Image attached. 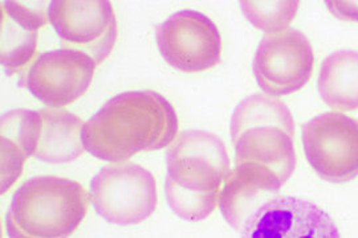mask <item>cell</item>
<instances>
[{
    "mask_svg": "<svg viewBox=\"0 0 358 238\" xmlns=\"http://www.w3.org/2000/svg\"><path fill=\"white\" fill-rule=\"evenodd\" d=\"M171 103L153 90L117 94L85 122L83 143L94 158L124 163L142 151L162 150L178 134Z\"/></svg>",
    "mask_w": 358,
    "mask_h": 238,
    "instance_id": "6da1fadb",
    "label": "cell"
},
{
    "mask_svg": "<svg viewBox=\"0 0 358 238\" xmlns=\"http://www.w3.org/2000/svg\"><path fill=\"white\" fill-rule=\"evenodd\" d=\"M165 183L171 211L186 221H201L213 214L231 172L224 142L213 133L183 131L166 154Z\"/></svg>",
    "mask_w": 358,
    "mask_h": 238,
    "instance_id": "7a4b0ae2",
    "label": "cell"
},
{
    "mask_svg": "<svg viewBox=\"0 0 358 238\" xmlns=\"http://www.w3.org/2000/svg\"><path fill=\"white\" fill-rule=\"evenodd\" d=\"M235 164H256L287 183L296 168L294 121L287 105L256 93L241 101L231 115Z\"/></svg>",
    "mask_w": 358,
    "mask_h": 238,
    "instance_id": "3957f363",
    "label": "cell"
},
{
    "mask_svg": "<svg viewBox=\"0 0 358 238\" xmlns=\"http://www.w3.org/2000/svg\"><path fill=\"white\" fill-rule=\"evenodd\" d=\"M90 208L80 183L59 176H35L13 195L6 217L10 238H69Z\"/></svg>",
    "mask_w": 358,
    "mask_h": 238,
    "instance_id": "277c9868",
    "label": "cell"
},
{
    "mask_svg": "<svg viewBox=\"0 0 358 238\" xmlns=\"http://www.w3.org/2000/svg\"><path fill=\"white\" fill-rule=\"evenodd\" d=\"M90 200L108 223L136 225L149 218L157 208V183L152 172L138 164H110L92 179Z\"/></svg>",
    "mask_w": 358,
    "mask_h": 238,
    "instance_id": "5b68a950",
    "label": "cell"
},
{
    "mask_svg": "<svg viewBox=\"0 0 358 238\" xmlns=\"http://www.w3.org/2000/svg\"><path fill=\"white\" fill-rule=\"evenodd\" d=\"M308 163L325 181L343 184L358 176V121L341 113L316 115L301 126Z\"/></svg>",
    "mask_w": 358,
    "mask_h": 238,
    "instance_id": "8992f818",
    "label": "cell"
},
{
    "mask_svg": "<svg viewBox=\"0 0 358 238\" xmlns=\"http://www.w3.org/2000/svg\"><path fill=\"white\" fill-rule=\"evenodd\" d=\"M48 17L65 50L84 52L97 65L115 48L118 28L108 0H53Z\"/></svg>",
    "mask_w": 358,
    "mask_h": 238,
    "instance_id": "52a82bcc",
    "label": "cell"
},
{
    "mask_svg": "<svg viewBox=\"0 0 358 238\" xmlns=\"http://www.w3.org/2000/svg\"><path fill=\"white\" fill-rule=\"evenodd\" d=\"M315 56L309 38L294 28L267 34L256 50L252 69L256 82L269 97H282L304 88L313 72Z\"/></svg>",
    "mask_w": 358,
    "mask_h": 238,
    "instance_id": "ba28073f",
    "label": "cell"
},
{
    "mask_svg": "<svg viewBox=\"0 0 358 238\" xmlns=\"http://www.w3.org/2000/svg\"><path fill=\"white\" fill-rule=\"evenodd\" d=\"M154 31L162 57L177 70L205 72L222 60L220 32L202 13L182 10L155 25Z\"/></svg>",
    "mask_w": 358,
    "mask_h": 238,
    "instance_id": "9c48e42d",
    "label": "cell"
},
{
    "mask_svg": "<svg viewBox=\"0 0 358 238\" xmlns=\"http://www.w3.org/2000/svg\"><path fill=\"white\" fill-rule=\"evenodd\" d=\"M97 64L84 52L51 50L38 54L20 75L19 85L50 107H63L85 94Z\"/></svg>",
    "mask_w": 358,
    "mask_h": 238,
    "instance_id": "30bf717a",
    "label": "cell"
},
{
    "mask_svg": "<svg viewBox=\"0 0 358 238\" xmlns=\"http://www.w3.org/2000/svg\"><path fill=\"white\" fill-rule=\"evenodd\" d=\"M241 238H341L332 217L312 201L275 198L252 214Z\"/></svg>",
    "mask_w": 358,
    "mask_h": 238,
    "instance_id": "8fae6325",
    "label": "cell"
},
{
    "mask_svg": "<svg viewBox=\"0 0 358 238\" xmlns=\"http://www.w3.org/2000/svg\"><path fill=\"white\" fill-rule=\"evenodd\" d=\"M282 184L279 176L266 167L235 164L220 191V212L235 230L242 232L248 218L275 199Z\"/></svg>",
    "mask_w": 358,
    "mask_h": 238,
    "instance_id": "7c38bea8",
    "label": "cell"
},
{
    "mask_svg": "<svg viewBox=\"0 0 358 238\" xmlns=\"http://www.w3.org/2000/svg\"><path fill=\"white\" fill-rule=\"evenodd\" d=\"M45 7L1 1V65L8 77L24 73L36 59L38 29L48 24Z\"/></svg>",
    "mask_w": 358,
    "mask_h": 238,
    "instance_id": "4fadbf2b",
    "label": "cell"
},
{
    "mask_svg": "<svg viewBox=\"0 0 358 238\" xmlns=\"http://www.w3.org/2000/svg\"><path fill=\"white\" fill-rule=\"evenodd\" d=\"M41 128L38 110H11L1 115V193L20 177L26 161L35 155Z\"/></svg>",
    "mask_w": 358,
    "mask_h": 238,
    "instance_id": "5bb4252c",
    "label": "cell"
},
{
    "mask_svg": "<svg viewBox=\"0 0 358 238\" xmlns=\"http://www.w3.org/2000/svg\"><path fill=\"white\" fill-rule=\"evenodd\" d=\"M41 128L34 158L45 163H71L84 154L81 118L60 109L38 110Z\"/></svg>",
    "mask_w": 358,
    "mask_h": 238,
    "instance_id": "9a60e30c",
    "label": "cell"
},
{
    "mask_svg": "<svg viewBox=\"0 0 358 238\" xmlns=\"http://www.w3.org/2000/svg\"><path fill=\"white\" fill-rule=\"evenodd\" d=\"M317 88L321 98L336 112L358 109V52H333L321 64Z\"/></svg>",
    "mask_w": 358,
    "mask_h": 238,
    "instance_id": "2e32d148",
    "label": "cell"
},
{
    "mask_svg": "<svg viewBox=\"0 0 358 238\" xmlns=\"http://www.w3.org/2000/svg\"><path fill=\"white\" fill-rule=\"evenodd\" d=\"M241 8L257 29L276 34L294 20L299 1H241Z\"/></svg>",
    "mask_w": 358,
    "mask_h": 238,
    "instance_id": "e0dca14e",
    "label": "cell"
},
{
    "mask_svg": "<svg viewBox=\"0 0 358 238\" xmlns=\"http://www.w3.org/2000/svg\"><path fill=\"white\" fill-rule=\"evenodd\" d=\"M328 10L341 20L358 22V1H325Z\"/></svg>",
    "mask_w": 358,
    "mask_h": 238,
    "instance_id": "ac0fdd59",
    "label": "cell"
}]
</instances>
